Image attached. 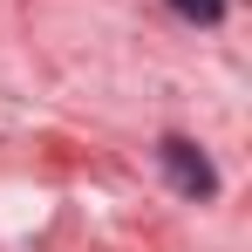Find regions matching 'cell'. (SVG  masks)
Wrapping results in <instances>:
<instances>
[{
    "mask_svg": "<svg viewBox=\"0 0 252 252\" xmlns=\"http://www.w3.org/2000/svg\"><path fill=\"white\" fill-rule=\"evenodd\" d=\"M164 164H170V177H177V191H191V198H211V191H218V177H211V164L198 157V143L164 136Z\"/></svg>",
    "mask_w": 252,
    "mask_h": 252,
    "instance_id": "obj_1",
    "label": "cell"
},
{
    "mask_svg": "<svg viewBox=\"0 0 252 252\" xmlns=\"http://www.w3.org/2000/svg\"><path fill=\"white\" fill-rule=\"evenodd\" d=\"M170 7H177L184 21H218V14H225V0H170Z\"/></svg>",
    "mask_w": 252,
    "mask_h": 252,
    "instance_id": "obj_2",
    "label": "cell"
}]
</instances>
